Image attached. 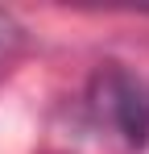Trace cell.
<instances>
[{
  "label": "cell",
  "mask_w": 149,
  "mask_h": 154,
  "mask_svg": "<svg viewBox=\"0 0 149 154\" xmlns=\"http://www.w3.org/2000/svg\"><path fill=\"white\" fill-rule=\"evenodd\" d=\"M104 108H108V117L124 129V137H141V88L137 83H128L124 75H112L104 83Z\"/></svg>",
  "instance_id": "cell-1"
},
{
  "label": "cell",
  "mask_w": 149,
  "mask_h": 154,
  "mask_svg": "<svg viewBox=\"0 0 149 154\" xmlns=\"http://www.w3.org/2000/svg\"><path fill=\"white\" fill-rule=\"evenodd\" d=\"M0 42H4V29H0Z\"/></svg>",
  "instance_id": "cell-2"
}]
</instances>
